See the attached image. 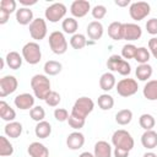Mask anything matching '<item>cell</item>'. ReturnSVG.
<instances>
[{
	"label": "cell",
	"instance_id": "1",
	"mask_svg": "<svg viewBox=\"0 0 157 157\" xmlns=\"http://www.w3.org/2000/svg\"><path fill=\"white\" fill-rule=\"evenodd\" d=\"M31 87H32V91L34 93V97L43 99V101L52 92L50 80L48 78L47 75H42V74H37L31 78Z\"/></svg>",
	"mask_w": 157,
	"mask_h": 157
},
{
	"label": "cell",
	"instance_id": "2",
	"mask_svg": "<svg viewBox=\"0 0 157 157\" xmlns=\"http://www.w3.org/2000/svg\"><path fill=\"white\" fill-rule=\"evenodd\" d=\"M93 108H94V102L90 97L83 96V97H80V98H77L75 101L70 114L72 117H76V118L86 120L87 115L93 110Z\"/></svg>",
	"mask_w": 157,
	"mask_h": 157
},
{
	"label": "cell",
	"instance_id": "3",
	"mask_svg": "<svg viewBox=\"0 0 157 157\" xmlns=\"http://www.w3.org/2000/svg\"><path fill=\"white\" fill-rule=\"evenodd\" d=\"M112 144L117 148H123V150L131 151L132 147H134V139H132V136L129 131H126L124 129H119V130H115L113 132Z\"/></svg>",
	"mask_w": 157,
	"mask_h": 157
},
{
	"label": "cell",
	"instance_id": "4",
	"mask_svg": "<svg viewBox=\"0 0 157 157\" xmlns=\"http://www.w3.org/2000/svg\"><path fill=\"white\" fill-rule=\"evenodd\" d=\"M107 67L110 70V71H114V72H118L123 76H126L131 72V66L129 64L128 60H125L121 55H118V54H114V55H110L107 60Z\"/></svg>",
	"mask_w": 157,
	"mask_h": 157
},
{
	"label": "cell",
	"instance_id": "5",
	"mask_svg": "<svg viewBox=\"0 0 157 157\" xmlns=\"http://www.w3.org/2000/svg\"><path fill=\"white\" fill-rule=\"evenodd\" d=\"M22 58L26 63L36 65L42 59V50L37 42H28L22 47Z\"/></svg>",
	"mask_w": 157,
	"mask_h": 157
},
{
	"label": "cell",
	"instance_id": "6",
	"mask_svg": "<svg viewBox=\"0 0 157 157\" xmlns=\"http://www.w3.org/2000/svg\"><path fill=\"white\" fill-rule=\"evenodd\" d=\"M48 43H49L52 52L56 55H61V54L66 53V50H67V40H66L64 33L60 31L52 32L49 34Z\"/></svg>",
	"mask_w": 157,
	"mask_h": 157
},
{
	"label": "cell",
	"instance_id": "7",
	"mask_svg": "<svg viewBox=\"0 0 157 157\" xmlns=\"http://www.w3.org/2000/svg\"><path fill=\"white\" fill-rule=\"evenodd\" d=\"M66 11L67 9L63 2H54L45 9L44 16L49 22L55 23V22H59L61 18H64V16L66 15Z\"/></svg>",
	"mask_w": 157,
	"mask_h": 157
},
{
	"label": "cell",
	"instance_id": "8",
	"mask_svg": "<svg viewBox=\"0 0 157 157\" xmlns=\"http://www.w3.org/2000/svg\"><path fill=\"white\" fill-rule=\"evenodd\" d=\"M150 11H151V6L146 1H135V2H131L130 4V7H129V15L135 21L144 20L145 17L148 16Z\"/></svg>",
	"mask_w": 157,
	"mask_h": 157
},
{
	"label": "cell",
	"instance_id": "9",
	"mask_svg": "<svg viewBox=\"0 0 157 157\" xmlns=\"http://www.w3.org/2000/svg\"><path fill=\"white\" fill-rule=\"evenodd\" d=\"M117 93L121 97H130V96H134L136 92H137V88H139V85H137V81L134 80V78H121L117 86Z\"/></svg>",
	"mask_w": 157,
	"mask_h": 157
},
{
	"label": "cell",
	"instance_id": "10",
	"mask_svg": "<svg viewBox=\"0 0 157 157\" xmlns=\"http://www.w3.org/2000/svg\"><path fill=\"white\" fill-rule=\"evenodd\" d=\"M47 32H48V28H47V22L44 18H40V17L34 18L32 23L29 25V34L36 40L44 39L47 36Z\"/></svg>",
	"mask_w": 157,
	"mask_h": 157
},
{
	"label": "cell",
	"instance_id": "11",
	"mask_svg": "<svg viewBox=\"0 0 157 157\" xmlns=\"http://www.w3.org/2000/svg\"><path fill=\"white\" fill-rule=\"evenodd\" d=\"M18 87V81L12 75H6L0 78V97L5 98L6 96L13 93Z\"/></svg>",
	"mask_w": 157,
	"mask_h": 157
},
{
	"label": "cell",
	"instance_id": "12",
	"mask_svg": "<svg viewBox=\"0 0 157 157\" xmlns=\"http://www.w3.org/2000/svg\"><path fill=\"white\" fill-rule=\"evenodd\" d=\"M90 10H91V4L87 0H75L70 6V12L74 16V18L75 17L80 18L86 16Z\"/></svg>",
	"mask_w": 157,
	"mask_h": 157
},
{
	"label": "cell",
	"instance_id": "13",
	"mask_svg": "<svg viewBox=\"0 0 157 157\" xmlns=\"http://www.w3.org/2000/svg\"><path fill=\"white\" fill-rule=\"evenodd\" d=\"M13 103L16 108L21 110H27V109L31 110L34 105V96H32L31 93H21L15 97Z\"/></svg>",
	"mask_w": 157,
	"mask_h": 157
},
{
	"label": "cell",
	"instance_id": "14",
	"mask_svg": "<svg viewBox=\"0 0 157 157\" xmlns=\"http://www.w3.org/2000/svg\"><path fill=\"white\" fill-rule=\"evenodd\" d=\"M142 36V29L136 23H124V34L123 39L125 40H137Z\"/></svg>",
	"mask_w": 157,
	"mask_h": 157
},
{
	"label": "cell",
	"instance_id": "15",
	"mask_svg": "<svg viewBox=\"0 0 157 157\" xmlns=\"http://www.w3.org/2000/svg\"><path fill=\"white\" fill-rule=\"evenodd\" d=\"M86 32H87V36L90 39L92 40H98L102 38L103 36V32H104V28H103V25L99 22V21H91L86 28Z\"/></svg>",
	"mask_w": 157,
	"mask_h": 157
},
{
	"label": "cell",
	"instance_id": "16",
	"mask_svg": "<svg viewBox=\"0 0 157 157\" xmlns=\"http://www.w3.org/2000/svg\"><path fill=\"white\" fill-rule=\"evenodd\" d=\"M85 144V136L80 131H74L67 135L66 139V145L70 150H78L83 146Z\"/></svg>",
	"mask_w": 157,
	"mask_h": 157
},
{
	"label": "cell",
	"instance_id": "17",
	"mask_svg": "<svg viewBox=\"0 0 157 157\" xmlns=\"http://www.w3.org/2000/svg\"><path fill=\"white\" fill-rule=\"evenodd\" d=\"M33 11L29 7H20L16 11V21L17 23L26 26V25H31L33 21Z\"/></svg>",
	"mask_w": 157,
	"mask_h": 157
},
{
	"label": "cell",
	"instance_id": "18",
	"mask_svg": "<svg viewBox=\"0 0 157 157\" xmlns=\"http://www.w3.org/2000/svg\"><path fill=\"white\" fill-rule=\"evenodd\" d=\"M27 152L31 157H49V150L38 141L29 144Z\"/></svg>",
	"mask_w": 157,
	"mask_h": 157
},
{
	"label": "cell",
	"instance_id": "19",
	"mask_svg": "<svg viewBox=\"0 0 157 157\" xmlns=\"http://www.w3.org/2000/svg\"><path fill=\"white\" fill-rule=\"evenodd\" d=\"M141 144L145 148H148V150L157 147V131L145 130V132L141 135Z\"/></svg>",
	"mask_w": 157,
	"mask_h": 157
},
{
	"label": "cell",
	"instance_id": "20",
	"mask_svg": "<svg viewBox=\"0 0 157 157\" xmlns=\"http://www.w3.org/2000/svg\"><path fill=\"white\" fill-rule=\"evenodd\" d=\"M94 157H112V146L104 140L97 141L94 144Z\"/></svg>",
	"mask_w": 157,
	"mask_h": 157
},
{
	"label": "cell",
	"instance_id": "21",
	"mask_svg": "<svg viewBox=\"0 0 157 157\" xmlns=\"http://www.w3.org/2000/svg\"><path fill=\"white\" fill-rule=\"evenodd\" d=\"M124 34V23L114 21L108 26V36L113 40H121Z\"/></svg>",
	"mask_w": 157,
	"mask_h": 157
},
{
	"label": "cell",
	"instance_id": "22",
	"mask_svg": "<svg viewBox=\"0 0 157 157\" xmlns=\"http://www.w3.org/2000/svg\"><path fill=\"white\" fill-rule=\"evenodd\" d=\"M114 86H117L115 76L112 72H104V74H102V76L99 77V87L103 91L108 92V91L113 90Z\"/></svg>",
	"mask_w": 157,
	"mask_h": 157
},
{
	"label": "cell",
	"instance_id": "23",
	"mask_svg": "<svg viewBox=\"0 0 157 157\" xmlns=\"http://www.w3.org/2000/svg\"><path fill=\"white\" fill-rule=\"evenodd\" d=\"M5 61L7 64V66L12 70H17L21 67L22 65V61H23V58L22 55H20V53L12 50V52H9L6 58H5Z\"/></svg>",
	"mask_w": 157,
	"mask_h": 157
},
{
	"label": "cell",
	"instance_id": "24",
	"mask_svg": "<svg viewBox=\"0 0 157 157\" xmlns=\"http://www.w3.org/2000/svg\"><path fill=\"white\" fill-rule=\"evenodd\" d=\"M5 135L11 137V139H17L22 134V124L18 121H10L5 125L4 128Z\"/></svg>",
	"mask_w": 157,
	"mask_h": 157
},
{
	"label": "cell",
	"instance_id": "25",
	"mask_svg": "<svg viewBox=\"0 0 157 157\" xmlns=\"http://www.w3.org/2000/svg\"><path fill=\"white\" fill-rule=\"evenodd\" d=\"M144 97L148 101H157V80H150L145 83L142 90Z\"/></svg>",
	"mask_w": 157,
	"mask_h": 157
},
{
	"label": "cell",
	"instance_id": "26",
	"mask_svg": "<svg viewBox=\"0 0 157 157\" xmlns=\"http://www.w3.org/2000/svg\"><path fill=\"white\" fill-rule=\"evenodd\" d=\"M0 118L7 123L13 121L16 118V112L13 108H11L5 101H0Z\"/></svg>",
	"mask_w": 157,
	"mask_h": 157
},
{
	"label": "cell",
	"instance_id": "27",
	"mask_svg": "<svg viewBox=\"0 0 157 157\" xmlns=\"http://www.w3.org/2000/svg\"><path fill=\"white\" fill-rule=\"evenodd\" d=\"M34 134L39 139H47L52 134V125H50V123L47 121V120L37 123V125L34 128Z\"/></svg>",
	"mask_w": 157,
	"mask_h": 157
},
{
	"label": "cell",
	"instance_id": "28",
	"mask_svg": "<svg viewBox=\"0 0 157 157\" xmlns=\"http://www.w3.org/2000/svg\"><path fill=\"white\" fill-rule=\"evenodd\" d=\"M152 72L153 70L150 64H140L135 70V75L140 81H147L152 76Z\"/></svg>",
	"mask_w": 157,
	"mask_h": 157
},
{
	"label": "cell",
	"instance_id": "29",
	"mask_svg": "<svg viewBox=\"0 0 157 157\" xmlns=\"http://www.w3.org/2000/svg\"><path fill=\"white\" fill-rule=\"evenodd\" d=\"M61 28H63V31L65 33L74 36V34H76V31L78 28V22L74 17H66L61 22Z\"/></svg>",
	"mask_w": 157,
	"mask_h": 157
},
{
	"label": "cell",
	"instance_id": "30",
	"mask_svg": "<svg viewBox=\"0 0 157 157\" xmlns=\"http://www.w3.org/2000/svg\"><path fill=\"white\" fill-rule=\"evenodd\" d=\"M43 69H44L45 75L55 76V75H58V74L61 71L63 65H61V63H59V61H56V60H48V61H45Z\"/></svg>",
	"mask_w": 157,
	"mask_h": 157
},
{
	"label": "cell",
	"instance_id": "31",
	"mask_svg": "<svg viewBox=\"0 0 157 157\" xmlns=\"http://www.w3.org/2000/svg\"><path fill=\"white\" fill-rule=\"evenodd\" d=\"M132 120V112L130 109H120L115 114V121L119 125H128Z\"/></svg>",
	"mask_w": 157,
	"mask_h": 157
},
{
	"label": "cell",
	"instance_id": "32",
	"mask_svg": "<svg viewBox=\"0 0 157 157\" xmlns=\"http://www.w3.org/2000/svg\"><path fill=\"white\" fill-rule=\"evenodd\" d=\"M97 103H98V107L102 110H109L114 105V98L108 93H103V94H101L98 97Z\"/></svg>",
	"mask_w": 157,
	"mask_h": 157
},
{
	"label": "cell",
	"instance_id": "33",
	"mask_svg": "<svg viewBox=\"0 0 157 157\" xmlns=\"http://www.w3.org/2000/svg\"><path fill=\"white\" fill-rule=\"evenodd\" d=\"M139 124H140V126H141L144 130H152V129L155 128V125H156V120H155L153 115L145 113V114H141V115H140V118H139Z\"/></svg>",
	"mask_w": 157,
	"mask_h": 157
},
{
	"label": "cell",
	"instance_id": "34",
	"mask_svg": "<svg viewBox=\"0 0 157 157\" xmlns=\"http://www.w3.org/2000/svg\"><path fill=\"white\" fill-rule=\"evenodd\" d=\"M13 153V146L6 136H0V156L7 157Z\"/></svg>",
	"mask_w": 157,
	"mask_h": 157
},
{
	"label": "cell",
	"instance_id": "35",
	"mask_svg": "<svg viewBox=\"0 0 157 157\" xmlns=\"http://www.w3.org/2000/svg\"><path fill=\"white\" fill-rule=\"evenodd\" d=\"M87 39H86V37L82 34V33H76V34H74L71 38H70V45L74 48V49H82L83 47H86L87 45Z\"/></svg>",
	"mask_w": 157,
	"mask_h": 157
},
{
	"label": "cell",
	"instance_id": "36",
	"mask_svg": "<svg viewBox=\"0 0 157 157\" xmlns=\"http://www.w3.org/2000/svg\"><path fill=\"white\" fill-rule=\"evenodd\" d=\"M150 56H151L150 50H148L147 48H145V47H140V48H137L134 59H135L139 64H147L148 60H150Z\"/></svg>",
	"mask_w": 157,
	"mask_h": 157
},
{
	"label": "cell",
	"instance_id": "37",
	"mask_svg": "<svg viewBox=\"0 0 157 157\" xmlns=\"http://www.w3.org/2000/svg\"><path fill=\"white\" fill-rule=\"evenodd\" d=\"M29 115H31L32 120L39 123V121H43V120H44V118H45V110H44L43 107L36 105V107H33V108L29 110Z\"/></svg>",
	"mask_w": 157,
	"mask_h": 157
},
{
	"label": "cell",
	"instance_id": "38",
	"mask_svg": "<svg viewBox=\"0 0 157 157\" xmlns=\"http://www.w3.org/2000/svg\"><path fill=\"white\" fill-rule=\"evenodd\" d=\"M136 50H137V47H135V45L131 44V43H128V44H125V45L121 48V56H123L125 60L134 59V58H135V54H136Z\"/></svg>",
	"mask_w": 157,
	"mask_h": 157
},
{
	"label": "cell",
	"instance_id": "39",
	"mask_svg": "<svg viewBox=\"0 0 157 157\" xmlns=\"http://www.w3.org/2000/svg\"><path fill=\"white\" fill-rule=\"evenodd\" d=\"M44 101H45V103H47L49 107H56V105L60 103L61 97H60V94H59L58 92L52 91V92L47 96V98H45Z\"/></svg>",
	"mask_w": 157,
	"mask_h": 157
},
{
	"label": "cell",
	"instance_id": "40",
	"mask_svg": "<svg viewBox=\"0 0 157 157\" xmlns=\"http://www.w3.org/2000/svg\"><path fill=\"white\" fill-rule=\"evenodd\" d=\"M91 12H92L93 18H96V20L98 21V20H102V18L107 15V9H105L104 5H96V6L91 10Z\"/></svg>",
	"mask_w": 157,
	"mask_h": 157
},
{
	"label": "cell",
	"instance_id": "41",
	"mask_svg": "<svg viewBox=\"0 0 157 157\" xmlns=\"http://www.w3.org/2000/svg\"><path fill=\"white\" fill-rule=\"evenodd\" d=\"M67 123H69V125H70L72 129H75V130H80L81 128H83L86 120H85V119L76 118V117H72V115L70 114V117H69V119H67Z\"/></svg>",
	"mask_w": 157,
	"mask_h": 157
},
{
	"label": "cell",
	"instance_id": "42",
	"mask_svg": "<svg viewBox=\"0 0 157 157\" xmlns=\"http://www.w3.org/2000/svg\"><path fill=\"white\" fill-rule=\"evenodd\" d=\"M69 117H70V114H69V112H67L65 108H56V109L54 110V118H55L58 121H60V123L67 121Z\"/></svg>",
	"mask_w": 157,
	"mask_h": 157
},
{
	"label": "cell",
	"instance_id": "43",
	"mask_svg": "<svg viewBox=\"0 0 157 157\" xmlns=\"http://www.w3.org/2000/svg\"><path fill=\"white\" fill-rule=\"evenodd\" d=\"M0 9L6 10L9 13H12L16 10V1L15 0H1L0 1Z\"/></svg>",
	"mask_w": 157,
	"mask_h": 157
},
{
	"label": "cell",
	"instance_id": "44",
	"mask_svg": "<svg viewBox=\"0 0 157 157\" xmlns=\"http://www.w3.org/2000/svg\"><path fill=\"white\" fill-rule=\"evenodd\" d=\"M146 29H147V33L155 36L157 34V18H150L147 20L146 22Z\"/></svg>",
	"mask_w": 157,
	"mask_h": 157
},
{
	"label": "cell",
	"instance_id": "45",
	"mask_svg": "<svg viewBox=\"0 0 157 157\" xmlns=\"http://www.w3.org/2000/svg\"><path fill=\"white\" fill-rule=\"evenodd\" d=\"M148 50H150L151 55L155 59H157V38L156 37H152L148 40Z\"/></svg>",
	"mask_w": 157,
	"mask_h": 157
},
{
	"label": "cell",
	"instance_id": "46",
	"mask_svg": "<svg viewBox=\"0 0 157 157\" xmlns=\"http://www.w3.org/2000/svg\"><path fill=\"white\" fill-rule=\"evenodd\" d=\"M10 15H11V13H9L6 10L0 9V25H5V23L9 21Z\"/></svg>",
	"mask_w": 157,
	"mask_h": 157
},
{
	"label": "cell",
	"instance_id": "47",
	"mask_svg": "<svg viewBox=\"0 0 157 157\" xmlns=\"http://www.w3.org/2000/svg\"><path fill=\"white\" fill-rule=\"evenodd\" d=\"M129 153H130V151H128V150L114 147V157H128Z\"/></svg>",
	"mask_w": 157,
	"mask_h": 157
},
{
	"label": "cell",
	"instance_id": "48",
	"mask_svg": "<svg viewBox=\"0 0 157 157\" xmlns=\"http://www.w3.org/2000/svg\"><path fill=\"white\" fill-rule=\"evenodd\" d=\"M115 5H118L120 7H125V6L130 5V0H115Z\"/></svg>",
	"mask_w": 157,
	"mask_h": 157
},
{
	"label": "cell",
	"instance_id": "49",
	"mask_svg": "<svg viewBox=\"0 0 157 157\" xmlns=\"http://www.w3.org/2000/svg\"><path fill=\"white\" fill-rule=\"evenodd\" d=\"M20 4L25 5V7H27V6H31V5L37 4V0H20Z\"/></svg>",
	"mask_w": 157,
	"mask_h": 157
},
{
	"label": "cell",
	"instance_id": "50",
	"mask_svg": "<svg viewBox=\"0 0 157 157\" xmlns=\"http://www.w3.org/2000/svg\"><path fill=\"white\" fill-rule=\"evenodd\" d=\"M78 157H94V155L91 153V152H87V151H86V152H82Z\"/></svg>",
	"mask_w": 157,
	"mask_h": 157
},
{
	"label": "cell",
	"instance_id": "51",
	"mask_svg": "<svg viewBox=\"0 0 157 157\" xmlns=\"http://www.w3.org/2000/svg\"><path fill=\"white\" fill-rule=\"evenodd\" d=\"M144 157H157V155L153 153V152H146V153L144 155Z\"/></svg>",
	"mask_w": 157,
	"mask_h": 157
}]
</instances>
